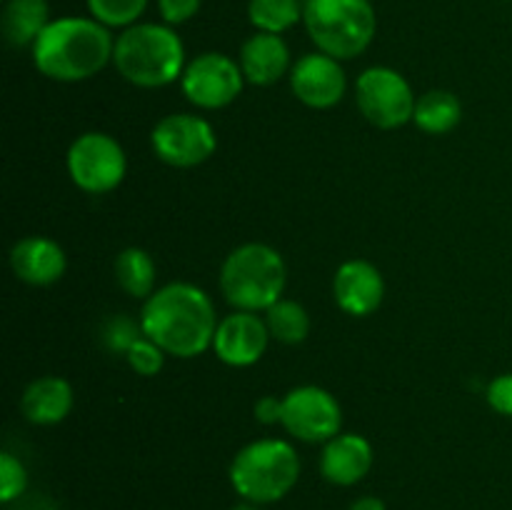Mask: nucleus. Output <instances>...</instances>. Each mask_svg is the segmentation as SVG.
I'll list each match as a JSON object with an SVG mask.
<instances>
[{
  "instance_id": "31",
  "label": "nucleus",
  "mask_w": 512,
  "mask_h": 510,
  "mask_svg": "<svg viewBox=\"0 0 512 510\" xmlns=\"http://www.w3.org/2000/svg\"><path fill=\"white\" fill-rule=\"evenodd\" d=\"M348 510H385V503L380 498H375V495H365V498L353 500V505Z\"/></svg>"
},
{
  "instance_id": "30",
  "label": "nucleus",
  "mask_w": 512,
  "mask_h": 510,
  "mask_svg": "<svg viewBox=\"0 0 512 510\" xmlns=\"http://www.w3.org/2000/svg\"><path fill=\"white\" fill-rule=\"evenodd\" d=\"M255 418L263 425H275L283 423V400L275 398V395H265L255 403Z\"/></svg>"
},
{
  "instance_id": "23",
  "label": "nucleus",
  "mask_w": 512,
  "mask_h": 510,
  "mask_svg": "<svg viewBox=\"0 0 512 510\" xmlns=\"http://www.w3.org/2000/svg\"><path fill=\"white\" fill-rule=\"evenodd\" d=\"M300 0H250L248 18L258 33H285L303 20Z\"/></svg>"
},
{
  "instance_id": "18",
  "label": "nucleus",
  "mask_w": 512,
  "mask_h": 510,
  "mask_svg": "<svg viewBox=\"0 0 512 510\" xmlns=\"http://www.w3.org/2000/svg\"><path fill=\"white\" fill-rule=\"evenodd\" d=\"M20 410L35 425H55L73 410V388L65 378L45 375L33 380L20 398Z\"/></svg>"
},
{
  "instance_id": "27",
  "label": "nucleus",
  "mask_w": 512,
  "mask_h": 510,
  "mask_svg": "<svg viewBox=\"0 0 512 510\" xmlns=\"http://www.w3.org/2000/svg\"><path fill=\"white\" fill-rule=\"evenodd\" d=\"M28 488V470L20 463L15 455L3 453L0 455V500L3 503H13Z\"/></svg>"
},
{
  "instance_id": "20",
  "label": "nucleus",
  "mask_w": 512,
  "mask_h": 510,
  "mask_svg": "<svg viewBox=\"0 0 512 510\" xmlns=\"http://www.w3.org/2000/svg\"><path fill=\"white\" fill-rule=\"evenodd\" d=\"M463 118V105L450 90H428L415 103L413 123L423 133L445 135L455 128Z\"/></svg>"
},
{
  "instance_id": "4",
  "label": "nucleus",
  "mask_w": 512,
  "mask_h": 510,
  "mask_svg": "<svg viewBox=\"0 0 512 510\" xmlns=\"http://www.w3.org/2000/svg\"><path fill=\"white\" fill-rule=\"evenodd\" d=\"M285 270L283 255L265 243H245L225 258L220 268V290L233 308L258 313L283 298Z\"/></svg>"
},
{
  "instance_id": "13",
  "label": "nucleus",
  "mask_w": 512,
  "mask_h": 510,
  "mask_svg": "<svg viewBox=\"0 0 512 510\" xmlns=\"http://www.w3.org/2000/svg\"><path fill=\"white\" fill-rule=\"evenodd\" d=\"M268 340L270 330L265 320H260L255 313H248V310H238V313L228 315L218 323L213 350L225 365L248 368L263 358Z\"/></svg>"
},
{
  "instance_id": "6",
  "label": "nucleus",
  "mask_w": 512,
  "mask_h": 510,
  "mask_svg": "<svg viewBox=\"0 0 512 510\" xmlns=\"http://www.w3.org/2000/svg\"><path fill=\"white\" fill-rule=\"evenodd\" d=\"M303 23L320 53L353 60L373 43L378 15L370 0H305Z\"/></svg>"
},
{
  "instance_id": "25",
  "label": "nucleus",
  "mask_w": 512,
  "mask_h": 510,
  "mask_svg": "<svg viewBox=\"0 0 512 510\" xmlns=\"http://www.w3.org/2000/svg\"><path fill=\"white\" fill-rule=\"evenodd\" d=\"M165 355L168 353H165L155 340H150L148 335L143 333V338L135 340L133 348L125 353V358H128V365L135 373L145 375V378H153V375H158L160 370H163Z\"/></svg>"
},
{
  "instance_id": "15",
  "label": "nucleus",
  "mask_w": 512,
  "mask_h": 510,
  "mask_svg": "<svg viewBox=\"0 0 512 510\" xmlns=\"http://www.w3.org/2000/svg\"><path fill=\"white\" fill-rule=\"evenodd\" d=\"M373 468V445L358 433H340L328 440L320 455V473L328 483L348 485L360 483Z\"/></svg>"
},
{
  "instance_id": "3",
  "label": "nucleus",
  "mask_w": 512,
  "mask_h": 510,
  "mask_svg": "<svg viewBox=\"0 0 512 510\" xmlns=\"http://www.w3.org/2000/svg\"><path fill=\"white\" fill-rule=\"evenodd\" d=\"M113 63L138 88H163L183 78L185 48L173 25L135 23L115 38Z\"/></svg>"
},
{
  "instance_id": "29",
  "label": "nucleus",
  "mask_w": 512,
  "mask_h": 510,
  "mask_svg": "<svg viewBox=\"0 0 512 510\" xmlns=\"http://www.w3.org/2000/svg\"><path fill=\"white\" fill-rule=\"evenodd\" d=\"M203 0H158L160 18L165 25H183L198 15Z\"/></svg>"
},
{
  "instance_id": "24",
  "label": "nucleus",
  "mask_w": 512,
  "mask_h": 510,
  "mask_svg": "<svg viewBox=\"0 0 512 510\" xmlns=\"http://www.w3.org/2000/svg\"><path fill=\"white\" fill-rule=\"evenodd\" d=\"M90 18L103 23L105 28H130L140 20L148 8V0H85Z\"/></svg>"
},
{
  "instance_id": "26",
  "label": "nucleus",
  "mask_w": 512,
  "mask_h": 510,
  "mask_svg": "<svg viewBox=\"0 0 512 510\" xmlns=\"http://www.w3.org/2000/svg\"><path fill=\"white\" fill-rule=\"evenodd\" d=\"M138 338H143V325L125 315H115L103 328V343L110 353H128Z\"/></svg>"
},
{
  "instance_id": "21",
  "label": "nucleus",
  "mask_w": 512,
  "mask_h": 510,
  "mask_svg": "<svg viewBox=\"0 0 512 510\" xmlns=\"http://www.w3.org/2000/svg\"><path fill=\"white\" fill-rule=\"evenodd\" d=\"M115 280L130 298L148 300L155 293V260L143 248H125L115 258Z\"/></svg>"
},
{
  "instance_id": "16",
  "label": "nucleus",
  "mask_w": 512,
  "mask_h": 510,
  "mask_svg": "<svg viewBox=\"0 0 512 510\" xmlns=\"http://www.w3.org/2000/svg\"><path fill=\"white\" fill-rule=\"evenodd\" d=\"M10 268L28 285H53L63 278L68 260H65V250L55 240L30 235L13 245Z\"/></svg>"
},
{
  "instance_id": "8",
  "label": "nucleus",
  "mask_w": 512,
  "mask_h": 510,
  "mask_svg": "<svg viewBox=\"0 0 512 510\" xmlns=\"http://www.w3.org/2000/svg\"><path fill=\"white\" fill-rule=\"evenodd\" d=\"M128 170L125 150L113 135L83 133L68 150L70 180L80 190L93 195L110 193L118 188Z\"/></svg>"
},
{
  "instance_id": "22",
  "label": "nucleus",
  "mask_w": 512,
  "mask_h": 510,
  "mask_svg": "<svg viewBox=\"0 0 512 510\" xmlns=\"http://www.w3.org/2000/svg\"><path fill=\"white\" fill-rule=\"evenodd\" d=\"M265 325L270 330V338L280 340L285 345H298L308 338L310 333V315L308 310L303 308L295 300H283L280 298L278 303L270 305L265 310Z\"/></svg>"
},
{
  "instance_id": "19",
  "label": "nucleus",
  "mask_w": 512,
  "mask_h": 510,
  "mask_svg": "<svg viewBox=\"0 0 512 510\" xmlns=\"http://www.w3.org/2000/svg\"><path fill=\"white\" fill-rule=\"evenodd\" d=\"M50 23L48 0H8L3 8V38L13 48H33L38 35Z\"/></svg>"
},
{
  "instance_id": "5",
  "label": "nucleus",
  "mask_w": 512,
  "mask_h": 510,
  "mask_svg": "<svg viewBox=\"0 0 512 510\" xmlns=\"http://www.w3.org/2000/svg\"><path fill=\"white\" fill-rule=\"evenodd\" d=\"M300 478L298 450L288 440H255L230 463V485L243 500L268 505L283 500Z\"/></svg>"
},
{
  "instance_id": "7",
  "label": "nucleus",
  "mask_w": 512,
  "mask_h": 510,
  "mask_svg": "<svg viewBox=\"0 0 512 510\" xmlns=\"http://www.w3.org/2000/svg\"><path fill=\"white\" fill-rule=\"evenodd\" d=\"M355 98L365 120L380 130H395L410 123L418 103L405 75L388 65L363 70L355 83Z\"/></svg>"
},
{
  "instance_id": "2",
  "label": "nucleus",
  "mask_w": 512,
  "mask_h": 510,
  "mask_svg": "<svg viewBox=\"0 0 512 510\" xmlns=\"http://www.w3.org/2000/svg\"><path fill=\"white\" fill-rule=\"evenodd\" d=\"M33 63L45 78L58 83H80L98 75L113 60L115 40L110 28L95 18L50 20L33 43Z\"/></svg>"
},
{
  "instance_id": "10",
  "label": "nucleus",
  "mask_w": 512,
  "mask_h": 510,
  "mask_svg": "<svg viewBox=\"0 0 512 510\" xmlns=\"http://www.w3.org/2000/svg\"><path fill=\"white\" fill-rule=\"evenodd\" d=\"M343 410L335 395L318 385H300L283 398V428L303 443H328L340 435Z\"/></svg>"
},
{
  "instance_id": "28",
  "label": "nucleus",
  "mask_w": 512,
  "mask_h": 510,
  "mask_svg": "<svg viewBox=\"0 0 512 510\" xmlns=\"http://www.w3.org/2000/svg\"><path fill=\"white\" fill-rule=\"evenodd\" d=\"M485 398H488V405L495 413L512 418V373L498 375L495 380H490Z\"/></svg>"
},
{
  "instance_id": "9",
  "label": "nucleus",
  "mask_w": 512,
  "mask_h": 510,
  "mask_svg": "<svg viewBox=\"0 0 512 510\" xmlns=\"http://www.w3.org/2000/svg\"><path fill=\"white\" fill-rule=\"evenodd\" d=\"M153 153L173 168H195L205 163L218 148L213 125L200 115H165L150 133Z\"/></svg>"
},
{
  "instance_id": "12",
  "label": "nucleus",
  "mask_w": 512,
  "mask_h": 510,
  "mask_svg": "<svg viewBox=\"0 0 512 510\" xmlns=\"http://www.w3.org/2000/svg\"><path fill=\"white\" fill-rule=\"evenodd\" d=\"M345 70L340 60L325 53H308L290 70V88L295 98L315 110L333 108L345 95Z\"/></svg>"
},
{
  "instance_id": "11",
  "label": "nucleus",
  "mask_w": 512,
  "mask_h": 510,
  "mask_svg": "<svg viewBox=\"0 0 512 510\" xmlns=\"http://www.w3.org/2000/svg\"><path fill=\"white\" fill-rule=\"evenodd\" d=\"M183 93L203 110H220L243 93L245 75L240 63L223 53H203L183 70Z\"/></svg>"
},
{
  "instance_id": "14",
  "label": "nucleus",
  "mask_w": 512,
  "mask_h": 510,
  "mask_svg": "<svg viewBox=\"0 0 512 510\" xmlns=\"http://www.w3.org/2000/svg\"><path fill=\"white\" fill-rule=\"evenodd\" d=\"M333 295L340 310L355 318L375 313L385 298L383 273L368 260H348L333 278Z\"/></svg>"
},
{
  "instance_id": "17",
  "label": "nucleus",
  "mask_w": 512,
  "mask_h": 510,
  "mask_svg": "<svg viewBox=\"0 0 512 510\" xmlns=\"http://www.w3.org/2000/svg\"><path fill=\"white\" fill-rule=\"evenodd\" d=\"M240 68L253 85L278 83L290 68L288 43L275 33L250 35L240 48Z\"/></svg>"
},
{
  "instance_id": "32",
  "label": "nucleus",
  "mask_w": 512,
  "mask_h": 510,
  "mask_svg": "<svg viewBox=\"0 0 512 510\" xmlns=\"http://www.w3.org/2000/svg\"><path fill=\"white\" fill-rule=\"evenodd\" d=\"M230 510H260V508L255 503H248V500H243V503L233 505V508H230Z\"/></svg>"
},
{
  "instance_id": "1",
  "label": "nucleus",
  "mask_w": 512,
  "mask_h": 510,
  "mask_svg": "<svg viewBox=\"0 0 512 510\" xmlns=\"http://www.w3.org/2000/svg\"><path fill=\"white\" fill-rule=\"evenodd\" d=\"M140 325L168 355L198 358L213 348L218 315L213 300L198 285L168 283L145 300Z\"/></svg>"
}]
</instances>
